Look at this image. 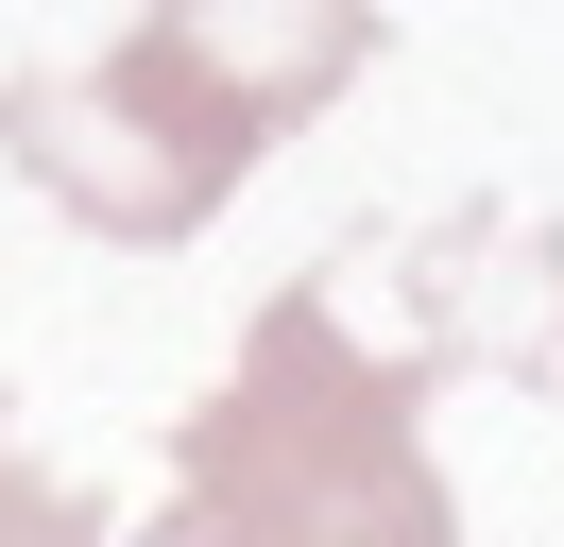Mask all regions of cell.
I'll return each mask as SVG.
<instances>
[{"label": "cell", "mask_w": 564, "mask_h": 547, "mask_svg": "<svg viewBox=\"0 0 564 547\" xmlns=\"http://www.w3.org/2000/svg\"><path fill=\"white\" fill-rule=\"evenodd\" d=\"M359 52L377 0H138L120 52L0 86V154L104 239H188L291 120L359 86Z\"/></svg>", "instance_id": "obj_1"}, {"label": "cell", "mask_w": 564, "mask_h": 547, "mask_svg": "<svg viewBox=\"0 0 564 547\" xmlns=\"http://www.w3.org/2000/svg\"><path fill=\"white\" fill-rule=\"evenodd\" d=\"M427 360H377L343 291H274L206 410L172 428L154 547H462V496L411 428Z\"/></svg>", "instance_id": "obj_2"}, {"label": "cell", "mask_w": 564, "mask_h": 547, "mask_svg": "<svg viewBox=\"0 0 564 547\" xmlns=\"http://www.w3.org/2000/svg\"><path fill=\"white\" fill-rule=\"evenodd\" d=\"M411 360H479V376H530L564 394V223L547 205H462L445 239L411 257Z\"/></svg>", "instance_id": "obj_3"}, {"label": "cell", "mask_w": 564, "mask_h": 547, "mask_svg": "<svg viewBox=\"0 0 564 547\" xmlns=\"http://www.w3.org/2000/svg\"><path fill=\"white\" fill-rule=\"evenodd\" d=\"M0 547H104V496L52 479L35 444H18V410H0Z\"/></svg>", "instance_id": "obj_4"}]
</instances>
